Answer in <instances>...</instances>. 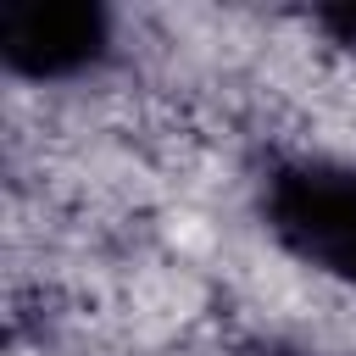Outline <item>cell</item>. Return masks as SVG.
<instances>
[{"mask_svg": "<svg viewBox=\"0 0 356 356\" xmlns=\"http://www.w3.org/2000/svg\"><path fill=\"white\" fill-rule=\"evenodd\" d=\"M261 217L273 239L306 267L356 284V167L328 156H295L267 172Z\"/></svg>", "mask_w": 356, "mask_h": 356, "instance_id": "1", "label": "cell"}, {"mask_svg": "<svg viewBox=\"0 0 356 356\" xmlns=\"http://www.w3.org/2000/svg\"><path fill=\"white\" fill-rule=\"evenodd\" d=\"M111 50V17L89 0H6L0 61L22 78H72Z\"/></svg>", "mask_w": 356, "mask_h": 356, "instance_id": "2", "label": "cell"}, {"mask_svg": "<svg viewBox=\"0 0 356 356\" xmlns=\"http://www.w3.org/2000/svg\"><path fill=\"white\" fill-rule=\"evenodd\" d=\"M317 22H323V33H328L339 50L356 56V0H350V6H328V11H317Z\"/></svg>", "mask_w": 356, "mask_h": 356, "instance_id": "3", "label": "cell"}, {"mask_svg": "<svg viewBox=\"0 0 356 356\" xmlns=\"http://www.w3.org/2000/svg\"><path fill=\"white\" fill-rule=\"evenodd\" d=\"M256 356H300V350H278V345H267V350H256Z\"/></svg>", "mask_w": 356, "mask_h": 356, "instance_id": "4", "label": "cell"}]
</instances>
